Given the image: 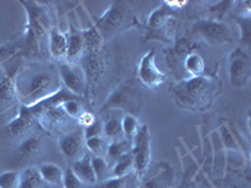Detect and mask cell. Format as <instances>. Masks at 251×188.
I'll use <instances>...</instances> for the list:
<instances>
[{
	"label": "cell",
	"mask_w": 251,
	"mask_h": 188,
	"mask_svg": "<svg viewBox=\"0 0 251 188\" xmlns=\"http://www.w3.org/2000/svg\"><path fill=\"white\" fill-rule=\"evenodd\" d=\"M17 95L22 106H37L62 89V80L54 66L26 67L17 75Z\"/></svg>",
	"instance_id": "1"
},
{
	"label": "cell",
	"mask_w": 251,
	"mask_h": 188,
	"mask_svg": "<svg viewBox=\"0 0 251 188\" xmlns=\"http://www.w3.org/2000/svg\"><path fill=\"white\" fill-rule=\"evenodd\" d=\"M223 92V84L215 77L201 75L183 79L170 89L175 102L190 111L203 112L214 104Z\"/></svg>",
	"instance_id": "2"
},
{
	"label": "cell",
	"mask_w": 251,
	"mask_h": 188,
	"mask_svg": "<svg viewBox=\"0 0 251 188\" xmlns=\"http://www.w3.org/2000/svg\"><path fill=\"white\" fill-rule=\"evenodd\" d=\"M28 15V26H26V42L31 50H39V43H42L50 34V20L48 14L42 6L35 1H23Z\"/></svg>",
	"instance_id": "3"
},
{
	"label": "cell",
	"mask_w": 251,
	"mask_h": 188,
	"mask_svg": "<svg viewBox=\"0 0 251 188\" xmlns=\"http://www.w3.org/2000/svg\"><path fill=\"white\" fill-rule=\"evenodd\" d=\"M131 154L133 158V169L138 176H143L151 162V134L147 125H141L133 137Z\"/></svg>",
	"instance_id": "4"
},
{
	"label": "cell",
	"mask_w": 251,
	"mask_h": 188,
	"mask_svg": "<svg viewBox=\"0 0 251 188\" xmlns=\"http://www.w3.org/2000/svg\"><path fill=\"white\" fill-rule=\"evenodd\" d=\"M251 77L250 58L243 49H235L228 57V78L234 88H244Z\"/></svg>",
	"instance_id": "5"
},
{
	"label": "cell",
	"mask_w": 251,
	"mask_h": 188,
	"mask_svg": "<svg viewBox=\"0 0 251 188\" xmlns=\"http://www.w3.org/2000/svg\"><path fill=\"white\" fill-rule=\"evenodd\" d=\"M59 71L60 80H62V86L64 89L72 93L73 95H83L86 93L87 88V80L84 70L79 64H71L67 62H60L58 67Z\"/></svg>",
	"instance_id": "6"
},
{
	"label": "cell",
	"mask_w": 251,
	"mask_h": 188,
	"mask_svg": "<svg viewBox=\"0 0 251 188\" xmlns=\"http://www.w3.org/2000/svg\"><path fill=\"white\" fill-rule=\"evenodd\" d=\"M141 98L142 97L134 91L133 87H122V88L120 87L109 97L106 107L128 111L131 116L136 117V114L140 112Z\"/></svg>",
	"instance_id": "7"
},
{
	"label": "cell",
	"mask_w": 251,
	"mask_h": 188,
	"mask_svg": "<svg viewBox=\"0 0 251 188\" xmlns=\"http://www.w3.org/2000/svg\"><path fill=\"white\" fill-rule=\"evenodd\" d=\"M138 79L147 88L151 89L157 88L162 83H165L166 74L157 68L153 50L147 51L141 59L140 66H138Z\"/></svg>",
	"instance_id": "8"
},
{
	"label": "cell",
	"mask_w": 251,
	"mask_h": 188,
	"mask_svg": "<svg viewBox=\"0 0 251 188\" xmlns=\"http://www.w3.org/2000/svg\"><path fill=\"white\" fill-rule=\"evenodd\" d=\"M79 66L84 70L87 80L92 83L100 82L106 70V60L100 51V48L86 50L83 58L80 59Z\"/></svg>",
	"instance_id": "9"
},
{
	"label": "cell",
	"mask_w": 251,
	"mask_h": 188,
	"mask_svg": "<svg viewBox=\"0 0 251 188\" xmlns=\"http://www.w3.org/2000/svg\"><path fill=\"white\" fill-rule=\"evenodd\" d=\"M195 30L199 31L208 43L212 44H224L231 42L230 30L224 23L220 22H208L203 20L195 25Z\"/></svg>",
	"instance_id": "10"
},
{
	"label": "cell",
	"mask_w": 251,
	"mask_h": 188,
	"mask_svg": "<svg viewBox=\"0 0 251 188\" xmlns=\"http://www.w3.org/2000/svg\"><path fill=\"white\" fill-rule=\"evenodd\" d=\"M83 144H86V140L83 136V132L75 131L73 133L66 134L59 140V149L63 156L72 161L79 160L82 154Z\"/></svg>",
	"instance_id": "11"
},
{
	"label": "cell",
	"mask_w": 251,
	"mask_h": 188,
	"mask_svg": "<svg viewBox=\"0 0 251 188\" xmlns=\"http://www.w3.org/2000/svg\"><path fill=\"white\" fill-rule=\"evenodd\" d=\"M35 122V116L30 108L22 106L19 114L10 123H8V131L14 137H22L30 131Z\"/></svg>",
	"instance_id": "12"
},
{
	"label": "cell",
	"mask_w": 251,
	"mask_h": 188,
	"mask_svg": "<svg viewBox=\"0 0 251 188\" xmlns=\"http://www.w3.org/2000/svg\"><path fill=\"white\" fill-rule=\"evenodd\" d=\"M19 73V68L14 67L9 69L0 77V102H13L18 98L17 95V75Z\"/></svg>",
	"instance_id": "13"
},
{
	"label": "cell",
	"mask_w": 251,
	"mask_h": 188,
	"mask_svg": "<svg viewBox=\"0 0 251 188\" xmlns=\"http://www.w3.org/2000/svg\"><path fill=\"white\" fill-rule=\"evenodd\" d=\"M86 53V40L83 33L73 31L68 38V49H67L66 62L71 64H79L80 59Z\"/></svg>",
	"instance_id": "14"
},
{
	"label": "cell",
	"mask_w": 251,
	"mask_h": 188,
	"mask_svg": "<svg viewBox=\"0 0 251 188\" xmlns=\"http://www.w3.org/2000/svg\"><path fill=\"white\" fill-rule=\"evenodd\" d=\"M49 53L55 60L66 62L68 38L58 30H51L49 34Z\"/></svg>",
	"instance_id": "15"
},
{
	"label": "cell",
	"mask_w": 251,
	"mask_h": 188,
	"mask_svg": "<svg viewBox=\"0 0 251 188\" xmlns=\"http://www.w3.org/2000/svg\"><path fill=\"white\" fill-rule=\"evenodd\" d=\"M92 158L88 154H84L82 158L75 161L72 171L75 172V176L82 181L84 185H93L97 182L96 176H94L93 167H92Z\"/></svg>",
	"instance_id": "16"
},
{
	"label": "cell",
	"mask_w": 251,
	"mask_h": 188,
	"mask_svg": "<svg viewBox=\"0 0 251 188\" xmlns=\"http://www.w3.org/2000/svg\"><path fill=\"white\" fill-rule=\"evenodd\" d=\"M123 22H125V12L123 9H117L112 8L109 9V12L107 13V15L103 18L102 24H100V31L104 37H108L112 35V33L122 26Z\"/></svg>",
	"instance_id": "17"
},
{
	"label": "cell",
	"mask_w": 251,
	"mask_h": 188,
	"mask_svg": "<svg viewBox=\"0 0 251 188\" xmlns=\"http://www.w3.org/2000/svg\"><path fill=\"white\" fill-rule=\"evenodd\" d=\"M43 181L51 186H63V174L64 171L59 165L53 163H44L38 168Z\"/></svg>",
	"instance_id": "18"
},
{
	"label": "cell",
	"mask_w": 251,
	"mask_h": 188,
	"mask_svg": "<svg viewBox=\"0 0 251 188\" xmlns=\"http://www.w3.org/2000/svg\"><path fill=\"white\" fill-rule=\"evenodd\" d=\"M18 188H47L46 182L37 168H26L20 172Z\"/></svg>",
	"instance_id": "19"
},
{
	"label": "cell",
	"mask_w": 251,
	"mask_h": 188,
	"mask_svg": "<svg viewBox=\"0 0 251 188\" xmlns=\"http://www.w3.org/2000/svg\"><path fill=\"white\" fill-rule=\"evenodd\" d=\"M132 169H133V158L131 152H127L122 154L114 163L112 168V178H122L127 176Z\"/></svg>",
	"instance_id": "20"
},
{
	"label": "cell",
	"mask_w": 251,
	"mask_h": 188,
	"mask_svg": "<svg viewBox=\"0 0 251 188\" xmlns=\"http://www.w3.org/2000/svg\"><path fill=\"white\" fill-rule=\"evenodd\" d=\"M185 69L188 73L190 78L201 77L205 71V62L202 57L196 53H191L185 58Z\"/></svg>",
	"instance_id": "21"
},
{
	"label": "cell",
	"mask_w": 251,
	"mask_h": 188,
	"mask_svg": "<svg viewBox=\"0 0 251 188\" xmlns=\"http://www.w3.org/2000/svg\"><path fill=\"white\" fill-rule=\"evenodd\" d=\"M91 161L96 180L100 181V182H104V181L111 180L112 171L111 168H109L108 162L104 160V157H93Z\"/></svg>",
	"instance_id": "22"
},
{
	"label": "cell",
	"mask_w": 251,
	"mask_h": 188,
	"mask_svg": "<svg viewBox=\"0 0 251 188\" xmlns=\"http://www.w3.org/2000/svg\"><path fill=\"white\" fill-rule=\"evenodd\" d=\"M40 145H42V140L38 136H30V137L25 138L19 145V154L24 158L33 157L39 152Z\"/></svg>",
	"instance_id": "23"
},
{
	"label": "cell",
	"mask_w": 251,
	"mask_h": 188,
	"mask_svg": "<svg viewBox=\"0 0 251 188\" xmlns=\"http://www.w3.org/2000/svg\"><path fill=\"white\" fill-rule=\"evenodd\" d=\"M103 133L107 138L113 140V142L114 141H120L121 137L123 136L121 120H118L117 118H111V119L106 120V123L103 124Z\"/></svg>",
	"instance_id": "24"
},
{
	"label": "cell",
	"mask_w": 251,
	"mask_h": 188,
	"mask_svg": "<svg viewBox=\"0 0 251 188\" xmlns=\"http://www.w3.org/2000/svg\"><path fill=\"white\" fill-rule=\"evenodd\" d=\"M86 147L91 153L94 154V157L107 156V151H108V143L102 137L86 140Z\"/></svg>",
	"instance_id": "25"
},
{
	"label": "cell",
	"mask_w": 251,
	"mask_h": 188,
	"mask_svg": "<svg viewBox=\"0 0 251 188\" xmlns=\"http://www.w3.org/2000/svg\"><path fill=\"white\" fill-rule=\"evenodd\" d=\"M122 132L123 136H125L127 140H133V137L136 136V133L140 129V124H138L137 117L131 116V114H127L125 116V118L122 119Z\"/></svg>",
	"instance_id": "26"
},
{
	"label": "cell",
	"mask_w": 251,
	"mask_h": 188,
	"mask_svg": "<svg viewBox=\"0 0 251 188\" xmlns=\"http://www.w3.org/2000/svg\"><path fill=\"white\" fill-rule=\"evenodd\" d=\"M20 172L8 171L0 174V188H18Z\"/></svg>",
	"instance_id": "27"
},
{
	"label": "cell",
	"mask_w": 251,
	"mask_h": 188,
	"mask_svg": "<svg viewBox=\"0 0 251 188\" xmlns=\"http://www.w3.org/2000/svg\"><path fill=\"white\" fill-rule=\"evenodd\" d=\"M62 108L63 111L66 112L67 116H68L69 118H72V119H78V117L83 113L82 106H80V103L78 102L75 98H72V99L63 102Z\"/></svg>",
	"instance_id": "28"
},
{
	"label": "cell",
	"mask_w": 251,
	"mask_h": 188,
	"mask_svg": "<svg viewBox=\"0 0 251 188\" xmlns=\"http://www.w3.org/2000/svg\"><path fill=\"white\" fill-rule=\"evenodd\" d=\"M63 187L64 188H86V185L78 178L72 171V168H67L63 174Z\"/></svg>",
	"instance_id": "29"
},
{
	"label": "cell",
	"mask_w": 251,
	"mask_h": 188,
	"mask_svg": "<svg viewBox=\"0 0 251 188\" xmlns=\"http://www.w3.org/2000/svg\"><path fill=\"white\" fill-rule=\"evenodd\" d=\"M127 152L129 151H127V144H126V142H123V141H114L113 143L108 144L107 156L116 162L122 154L127 153Z\"/></svg>",
	"instance_id": "30"
},
{
	"label": "cell",
	"mask_w": 251,
	"mask_h": 188,
	"mask_svg": "<svg viewBox=\"0 0 251 188\" xmlns=\"http://www.w3.org/2000/svg\"><path fill=\"white\" fill-rule=\"evenodd\" d=\"M169 17L170 13L167 12V6L162 9H157L156 12L150 17V25L153 26V28H160V26L165 24V22Z\"/></svg>",
	"instance_id": "31"
},
{
	"label": "cell",
	"mask_w": 251,
	"mask_h": 188,
	"mask_svg": "<svg viewBox=\"0 0 251 188\" xmlns=\"http://www.w3.org/2000/svg\"><path fill=\"white\" fill-rule=\"evenodd\" d=\"M103 133V124L98 120L91 124L89 127H86L84 128V132H83V136H84V140H91V138L96 137H102Z\"/></svg>",
	"instance_id": "32"
},
{
	"label": "cell",
	"mask_w": 251,
	"mask_h": 188,
	"mask_svg": "<svg viewBox=\"0 0 251 188\" xmlns=\"http://www.w3.org/2000/svg\"><path fill=\"white\" fill-rule=\"evenodd\" d=\"M96 117H94V114H92L91 112H83L82 114H80L79 117H78V122H79V124L82 125V127H89L91 124H93L94 122H96Z\"/></svg>",
	"instance_id": "33"
},
{
	"label": "cell",
	"mask_w": 251,
	"mask_h": 188,
	"mask_svg": "<svg viewBox=\"0 0 251 188\" xmlns=\"http://www.w3.org/2000/svg\"><path fill=\"white\" fill-rule=\"evenodd\" d=\"M165 4L167 5L169 9H180L182 6H185L187 4V1H180V0H171V1H165Z\"/></svg>",
	"instance_id": "34"
}]
</instances>
